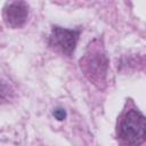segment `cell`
I'll return each instance as SVG.
<instances>
[{"label":"cell","instance_id":"cell-1","mask_svg":"<svg viewBox=\"0 0 146 146\" xmlns=\"http://www.w3.org/2000/svg\"><path fill=\"white\" fill-rule=\"evenodd\" d=\"M119 135L128 144L143 143L146 139V117L138 111H128L121 119Z\"/></svg>","mask_w":146,"mask_h":146},{"label":"cell","instance_id":"cell-2","mask_svg":"<svg viewBox=\"0 0 146 146\" xmlns=\"http://www.w3.org/2000/svg\"><path fill=\"white\" fill-rule=\"evenodd\" d=\"M79 39V32L55 26L49 38V44L57 51L65 55H71L75 49Z\"/></svg>","mask_w":146,"mask_h":146},{"label":"cell","instance_id":"cell-3","mask_svg":"<svg viewBox=\"0 0 146 146\" xmlns=\"http://www.w3.org/2000/svg\"><path fill=\"white\" fill-rule=\"evenodd\" d=\"M83 66L87 74H90V79L94 81H102L106 72V58L99 50H92L83 59Z\"/></svg>","mask_w":146,"mask_h":146},{"label":"cell","instance_id":"cell-4","mask_svg":"<svg viewBox=\"0 0 146 146\" xmlns=\"http://www.w3.org/2000/svg\"><path fill=\"white\" fill-rule=\"evenodd\" d=\"M27 18V7L21 1L16 0L7 5L3 9V19L6 24L10 27H21Z\"/></svg>","mask_w":146,"mask_h":146},{"label":"cell","instance_id":"cell-5","mask_svg":"<svg viewBox=\"0 0 146 146\" xmlns=\"http://www.w3.org/2000/svg\"><path fill=\"white\" fill-rule=\"evenodd\" d=\"M54 116H55L57 120L62 121V120L65 119V116H66V112H65L63 108H56V110L54 111Z\"/></svg>","mask_w":146,"mask_h":146}]
</instances>
